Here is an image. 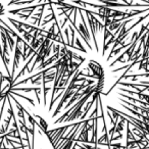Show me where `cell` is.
I'll list each match as a JSON object with an SVG mask.
<instances>
[{
    "instance_id": "cell-1",
    "label": "cell",
    "mask_w": 149,
    "mask_h": 149,
    "mask_svg": "<svg viewBox=\"0 0 149 149\" xmlns=\"http://www.w3.org/2000/svg\"><path fill=\"white\" fill-rule=\"evenodd\" d=\"M125 122H126V120H125V118H122V120H120V122L118 123V124H116V132H114V133H122L123 129H124Z\"/></svg>"
}]
</instances>
